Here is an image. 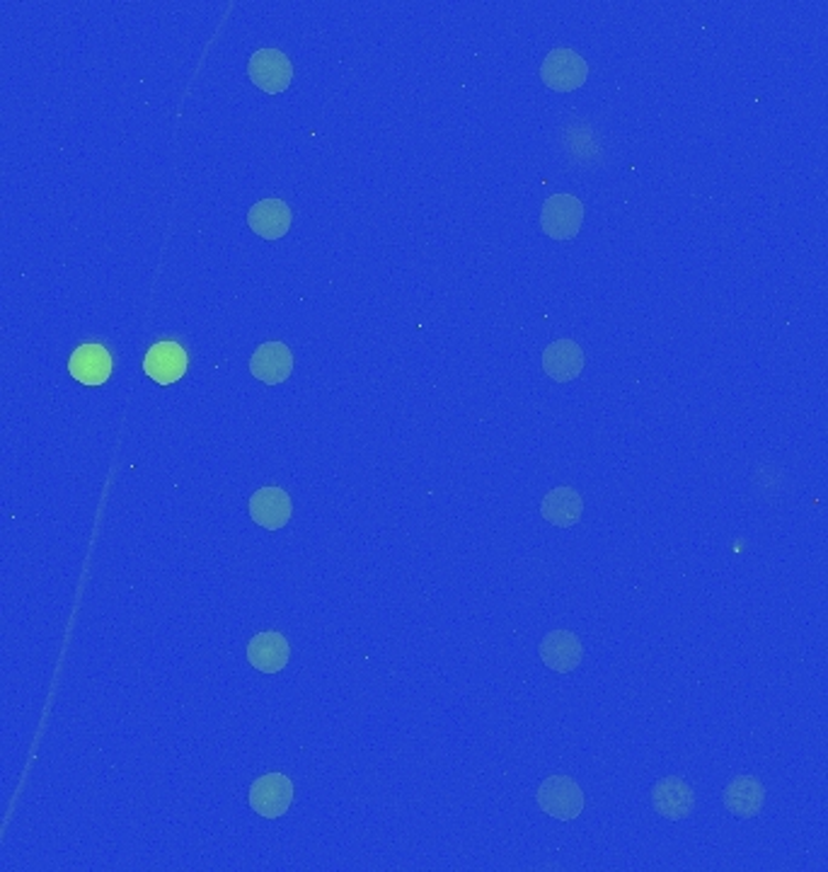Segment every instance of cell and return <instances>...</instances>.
<instances>
[{"label": "cell", "instance_id": "obj_14", "mask_svg": "<svg viewBox=\"0 0 828 872\" xmlns=\"http://www.w3.org/2000/svg\"><path fill=\"white\" fill-rule=\"evenodd\" d=\"M68 372L85 386H103L112 376V354L103 345H83L71 354Z\"/></svg>", "mask_w": 828, "mask_h": 872}, {"label": "cell", "instance_id": "obj_13", "mask_svg": "<svg viewBox=\"0 0 828 872\" xmlns=\"http://www.w3.org/2000/svg\"><path fill=\"white\" fill-rule=\"evenodd\" d=\"M584 352L574 340H555L552 345L542 352V372L558 384H570L584 372Z\"/></svg>", "mask_w": 828, "mask_h": 872}, {"label": "cell", "instance_id": "obj_4", "mask_svg": "<svg viewBox=\"0 0 828 872\" xmlns=\"http://www.w3.org/2000/svg\"><path fill=\"white\" fill-rule=\"evenodd\" d=\"M293 803V783L283 773H267L250 788V807L259 817L279 819L289 812Z\"/></svg>", "mask_w": 828, "mask_h": 872}, {"label": "cell", "instance_id": "obj_1", "mask_svg": "<svg viewBox=\"0 0 828 872\" xmlns=\"http://www.w3.org/2000/svg\"><path fill=\"white\" fill-rule=\"evenodd\" d=\"M538 807L552 819L572 821L584 812V793L570 776H550L538 788Z\"/></svg>", "mask_w": 828, "mask_h": 872}, {"label": "cell", "instance_id": "obj_11", "mask_svg": "<svg viewBox=\"0 0 828 872\" xmlns=\"http://www.w3.org/2000/svg\"><path fill=\"white\" fill-rule=\"evenodd\" d=\"M722 803L727 812L739 819H753L761 815L765 805V788L756 776H736L727 783L722 793Z\"/></svg>", "mask_w": 828, "mask_h": 872}, {"label": "cell", "instance_id": "obj_16", "mask_svg": "<svg viewBox=\"0 0 828 872\" xmlns=\"http://www.w3.org/2000/svg\"><path fill=\"white\" fill-rule=\"evenodd\" d=\"M540 514H542V519L552 526L572 528L579 524V519H582L584 499L574 487H555L546 497H542Z\"/></svg>", "mask_w": 828, "mask_h": 872}, {"label": "cell", "instance_id": "obj_12", "mask_svg": "<svg viewBox=\"0 0 828 872\" xmlns=\"http://www.w3.org/2000/svg\"><path fill=\"white\" fill-rule=\"evenodd\" d=\"M247 659H250V665L262 674H277L281 669H287L291 659L289 640L277 631L257 633L250 645H247Z\"/></svg>", "mask_w": 828, "mask_h": 872}, {"label": "cell", "instance_id": "obj_15", "mask_svg": "<svg viewBox=\"0 0 828 872\" xmlns=\"http://www.w3.org/2000/svg\"><path fill=\"white\" fill-rule=\"evenodd\" d=\"M247 224L265 240H279L291 228V208L281 200H262L257 202L250 214H247Z\"/></svg>", "mask_w": 828, "mask_h": 872}, {"label": "cell", "instance_id": "obj_8", "mask_svg": "<svg viewBox=\"0 0 828 872\" xmlns=\"http://www.w3.org/2000/svg\"><path fill=\"white\" fill-rule=\"evenodd\" d=\"M143 372L160 386H172L187 374V352L178 342H158L146 352Z\"/></svg>", "mask_w": 828, "mask_h": 872}, {"label": "cell", "instance_id": "obj_7", "mask_svg": "<svg viewBox=\"0 0 828 872\" xmlns=\"http://www.w3.org/2000/svg\"><path fill=\"white\" fill-rule=\"evenodd\" d=\"M540 659L552 671L570 674L582 665L584 645L572 631H550L540 643Z\"/></svg>", "mask_w": 828, "mask_h": 872}, {"label": "cell", "instance_id": "obj_3", "mask_svg": "<svg viewBox=\"0 0 828 872\" xmlns=\"http://www.w3.org/2000/svg\"><path fill=\"white\" fill-rule=\"evenodd\" d=\"M540 78L550 90L570 93L582 88L589 78V64L572 49H552L540 66Z\"/></svg>", "mask_w": 828, "mask_h": 872}, {"label": "cell", "instance_id": "obj_9", "mask_svg": "<svg viewBox=\"0 0 828 872\" xmlns=\"http://www.w3.org/2000/svg\"><path fill=\"white\" fill-rule=\"evenodd\" d=\"M293 514L291 497L281 487H259L250 497V517L267 531H279L289 524Z\"/></svg>", "mask_w": 828, "mask_h": 872}, {"label": "cell", "instance_id": "obj_6", "mask_svg": "<svg viewBox=\"0 0 828 872\" xmlns=\"http://www.w3.org/2000/svg\"><path fill=\"white\" fill-rule=\"evenodd\" d=\"M652 807L659 817L684 821L696 809V793L681 776H666L652 788Z\"/></svg>", "mask_w": 828, "mask_h": 872}, {"label": "cell", "instance_id": "obj_2", "mask_svg": "<svg viewBox=\"0 0 828 872\" xmlns=\"http://www.w3.org/2000/svg\"><path fill=\"white\" fill-rule=\"evenodd\" d=\"M584 220V204L574 194H552L542 204L540 226L552 240H572Z\"/></svg>", "mask_w": 828, "mask_h": 872}, {"label": "cell", "instance_id": "obj_10", "mask_svg": "<svg viewBox=\"0 0 828 872\" xmlns=\"http://www.w3.org/2000/svg\"><path fill=\"white\" fill-rule=\"evenodd\" d=\"M293 372V354L283 342H265L250 359V374L267 386H279Z\"/></svg>", "mask_w": 828, "mask_h": 872}, {"label": "cell", "instance_id": "obj_5", "mask_svg": "<svg viewBox=\"0 0 828 872\" xmlns=\"http://www.w3.org/2000/svg\"><path fill=\"white\" fill-rule=\"evenodd\" d=\"M247 73H250V80L259 90L279 95L291 85L293 66L289 56L279 52V49H259L252 54L250 64H247Z\"/></svg>", "mask_w": 828, "mask_h": 872}]
</instances>
